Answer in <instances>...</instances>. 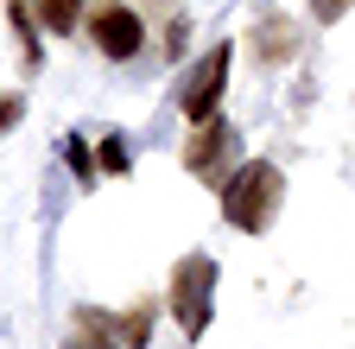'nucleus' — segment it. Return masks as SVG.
<instances>
[{
  "label": "nucleus",
  "mask_w": 355,
  "mask_h": 349,
  "mask_svg": "<svg viewBox=\"0 0 355 349\" xmlns=\"http://www.w3.org/2000/svg\"><path fill=\"white\" fill-rule=\"evenodd\" d=\"M216 197H222V216H229L241 235H266V229H273V216H279L286 178H279L273 159H248V165H235L229 178L216 185Z\"/></svg>",
  "instance_id": "obj_1"
},
{
  "label": "nucleus",
  "mask_w": 355,
  "mask_h": 349,
  "mask_svg": "<svg viewBox=\"0 0 355 349\" xmlns=\"http://www.w3.org/2000/svg\"><path fill=\"white\" fill-rule=\"evenodd\" d=\"M165 305H171V318H178V337H203L209 330V312H216V260L209 254H184L171 267V292H165Z\"/></svg>",
  "instance_id": "obj_2"
},
{
  "label": "nucleus",
  "mask_w": 355,
  "mask_h": 349,
  "mask_svg": "<svg viewBox=\"0 0 355 349\" xmlns=\"http://www.w3.org/2000/svg\"><path fill=\"white\" fill-rule=\"evenodd\" d=\"M229 64H235V45L222 38V45H209V51L197 58V70L184 76V90H178V108H184V121H191V127H197V121H209V114H222Z\"/></svg>",
  "instance_id": "obj_3"
},
{
  "label": "nucleus",
  "mask_w": 355,
  "mask_h": 349,
  "mask_svg": "<svg viewBox=\"0 0 355 349\" xmlns=\"http://www.w3.org/2000/svg\"><path fill=\"white\" fill-rule=\"evenodd\" d=\"M235 153H241L235 121L209 114V121H197V134L184 140V171H191V178H209V185H222V178H229V159H235Z\"/></svg>",
  "instance_id": "obj_4"
},
{
  "label": "nucleus",
  "mask_w": 355,
  "mask_h": 349,
  "mask_svg": "<svg viewBox=\"0 0 355 349\" xmlns=\"http://www.w3.org/2000/svg\"><path fill=\"white\" fill-rule=\"evenodd\" d=\"M89 38H96V51H102V58L127 64V58H140L146 26H140V13H133L127 0H102V7L89 13Z\"/></svg>",
  "instance_id": "obj_5"
},
{
  "label": "nucleus",
  "mask_w": 355,
  "mask_h": 349,
  "mask_svg": "<svg viewBox=\"0 0 355 349\" xmlns=\"http://www.w3.org/2000/svg\"><path fill=\"white\" fill-rule=\"evenodd\" d=\"M64 349H121V330H114V318H108V312L83 305V312L70 318V337H64Z\"/></svg>",
  "instance_id": "obj_6"
},
{
  "label": "nucleus",
  "mask_w": 355,
  "mask_h": 349,
  "mask_svg": "<svg viewBox=\"0 0 355 349\" xmlns=\"http://www.w3.org/2000/svg\"><path fill=\"white\" fill-rule=\"evenodd\" d=\"M254 32H260V38H254L260 64H286V58L298 51V32H292V19H286V13H279V19H260Z\"/></svg>",
  "instance_id": "obj_7"
},
{
  "label": "nucleus",
  "mask_w": 355,
  "mask_h": 349,
  "mask_svg": "<svg viewBox=\"0 0 355 349\" xmlns=\"http://www.w3.org/2000/svg\"><path fill=\"white\" fill-rule=\"evenodd\" d=\"M114 330H121V349H146V343H153V298L127 305V312L114 318Z\"/></svg>",
  "instance_id": "obj_8"
},
{
  "label": "nucleus",
  "mask_w": 355,
  "mask_h": 349,
  "mask_svg": "<svg viewBox=\"0 0 355 349\" xmlns=\"http://www.w3.org/2000/svg\"><path fill=\"white\" fill-rule=\"evenodd\" d=\"M7 13H13V32H19L26 70H38V26H32V13H26V0H7Z\"/></svg>",
  "instance_id": "obj_9"
},
{
  "label": "nucleus",
  "mask_w": 355,
  "mask_h": 349,
  "mask_svg": "<svg viewBox=\"0 0 355 349\" xmlns=\"http://www.w3.org/2000/svg\"><path fill=\"white\" fill-rule=\"evenodd\" d=\"M38 19L51 32H76V0H38Z\"/></svg>",
  "instance_id": "obj_10"
},
{
  "label": "nucleus",
  "mask_w": 355,
  "mask_h": 349,
  "mask_svg": "<svg viewBox=\"0 0 355 349\" xmlns=\"http://www.w3.org/2000/svg\"><path fill=\"white\" fill-rule=\"evenodd\" d=\"M304 7H311V19H318V26H336V19L355 7V0H304Z\"/></svg>",
  "instance_id": "obj_11"
},
{
  "label": "nucleus",
  "mask_w": 355,
  "mask_h": 349,
  "mask_svg": "<svg viewBox=\"0 0 355 349\" xmlns=\"http://www.w3.org/2000/svg\"><path fill=\"white\" fill-rule=\"evenodd\" d=\"M96 165H102V171H127V146H121V140L108 134V140L96 146Z\"/></svg>",
  "instance_id": "obj_12"
},
{
  "label": "nucleus",
  "mask_w": 355,
  "mask_h": 349,
  "mask_svg": "<svg viewBox=\"0 0 355 349\" xmlns=\"http://www.w3.org/2000/svg\"><path fill=\"white\" fill-rule=\"evenodd\" d=\"M26 114V96L19 90H7V96H0V134H13V121Z\"/></svg>",
  "instance_id": "obj_13"
},
{
  "label": "nucleus",
  "mask_w": 355,
  "mask_h": 349,
  "mask_svg": "<svg viewBox=\"0 0 355 349\" xmlns=\"http://www.w3.org/2000/svg\"><path fill=\"white\" fill-rule=\"evenodd\" d=\"M64 153H70V165H76V185H89V178H96V159H89V146H83V140H70Z\"/></svg>",
  "instance_id": "obj_14"
}]
</instances>
